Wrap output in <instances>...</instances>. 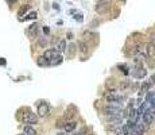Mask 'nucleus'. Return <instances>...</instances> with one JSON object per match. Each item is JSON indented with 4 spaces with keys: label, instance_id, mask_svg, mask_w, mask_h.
<instances>
[{
    "label": "nucleus",
    "instance_id": "1",
    "mask_svg": "<svg viewBox=\"0 0 155 135\" xmlns=\"http://www.w3.org/2000/svg\"><path fill=\"white\" fill-rule=\"evenodd\" d=\"M20 120H22L23 123H26V124H35V123L38 122V116L35 115L34 112H31V111L27 109L24 113L20 115Z\"/></svg>",
    "mask_w": 155,
    "mask_h": 135
},
{
    "label": "nucleus",
    "instance_id": "2",
    "mask_svg": "<svg viewBox=\"0 0 155 135\" xmlns=\"http://www.w3.org/2000/svg\"><path fill=\"white\" fill-rule=\"evenodd\" d=\"M104 113L107 116H117V115H121V111L119 107H115V106H112V104H109V106H107L104 108Z\"/></svg>",
    "mask_w": 155,
    "mask_h": 135
},
{
    "label": "nucleus",
    "instance_id": "3",
    "mask_svg": "<svg viewBox=\"0 0 155 135\" xmlns=\"http://www.w3.org/2000/svg\"><path fill=\"white\" fill-rule=\"evenodd\" d=\"M109 4H111L109 0H98L97 4H96V12L104 14L105 11L109 8Z\"/></svg>",
    "mask_w": 155,
    "mask_h": 135
},
{
    "label": "nucleus",
    "instance_id": "4",
    "mask_svg": "<svg viewBox=\"0 0 155 135\" xmlns=\"http://www.w3.org/2000/svg\"><path fill=\"white\" fill-rule=\"evenodd\" d=\"M49 112H50V107L46 101H42L41 104H38V115L41 118H46L49 115Z\"/></svg>",
    "mask_w": 155,
    "mask_h": 135
},
{
    "label": "nucleus",
    "instance_id": "5",
    "mask_svg": "<svg viewBox=\"0 0 155 135\" xmlns=\"http://www.w3.org/2000/svg\"><path fill=\"white\" fill-rule=\"evenodd\" d=\"M154 80H155V76H152L151 78H150L149 81H144V83L142 84V87H140V90H139V95H144L146 92H149L150 87H151L152 84H154Z\"/></svg>",
    "mask_w": 155,
    "mask_h": 135
},
{
    "label": "nucleus",
    "instance_id": "6",
    "mask_svg": "<svg viewBox=\"0 0 155 135\" xmlns=\"http://www.w3.org/2000/svg\"><path fill=\"white\" fill-rule=\"evenodd\" d=\"M147 74V70H146L144 68H142V64H136V72H135V77L136 78H143Z\"/></svg>",
    "mask_w": 155,
    "mask_h": 135
},
{
    "label": "nucleus",
    "instance_id": "7",
    "mask_svg": "<svg viewBox=\"0 0 155 135\" xmlns=\"http://www.w3.org/2000/svg\"><path fill=\"white\" fill-rule=\"evenodd\" d=\"M44 57L47 58L49 61H51V60H54V58L55 57H58V50H55V49H49V50H46V52H44Z\"/></svg>",
    "mask_w": 155,
    "mask_h": 135
},
{
    "label": "nucleus",
    "instance_id": "8",
    "mask_svg": "<svg viewBox=\"0 0 155 135\" xmlns=\"http://www.w3.org/2000/svg\"><path fill=\"white\" fill-rule=\"evenodd\" d=\"M146 53H147V57H155V43L150 42L146 45Z\"/></svg>",
    "mask_w": 155,
    "mask_h": 135
},
{
    "label": "nucleus",
    "instance_id": "9",
    "mask_svg": "<svg viewBox=\"0 0 155 135\" xmlns=\"http://www.w3.org/2000/svg\"><path fill=\"white\" fill-rule=\"evenodd\" d=\"M76 127H77L76 122H67V123H65V126H63V130H65L66 132H73L74 130H76Z\"/></svg>",
    "mask_w": 155,
    "mask_h": 135
},
{
    "label": "nucleus",
    "instance_id": "10",
    "mask_svg": "<svg viewBox=\"0 0 155 135\" xmlns=\"http://www.w3.org/2000/svg\"><path fill=\"white\" fill-rule=\"evenodd\" d=\"M37 32H38V24H37V23H34V24H31V26L29 27V35H30V38H35V37H37Z\"/></svg>",
    "mask_w": 155,
    "mask_h": 135
},
{
    "label": "nucleus",
    "instance_id": "11",
    "mask_svg": "<svg viewBox=\"0 0 155 135\" xmlns=\"http://www.w3.org/2000/svg\"><path fill=\"white\" fill-rule=\"evenodd\" d=\"M37 64H38L39 66H50V61H49L44 55H42V57H39L38 60H37Z\"/></svg>",
    "mask_w": 155,
    "mask_h": 135
},
{
    "label": "nucleus",
    "instance_id": "12",
    "mask_svg": "<svg viewBox=\"0 0 155 135\" xmlns=\"http://www.w3.org/2000/svg\"><path fill=\"white\" fill-rule=\"evenodd\" d=\"M55 50H58V52H65V50H66V42L63 41V39H60L57 46H55Z\"/></svg>",
    "mask_w": 155,
    "mask_h": 135
},
{
    "label": "nucleus",
    "instance_id": "13",
    "mask_svg": "<svg viewBox=\"0 0 155 135\" xmlns=\"http://www.w3.org/2000/svg\"><path fill=\"white\" fill-rule=\"evenodd\" d=\"M23 132H24V135H37V131L32 129L31 126H26L23 129Z\"/></svg>",
    "mask_w": 155,
    "mask_h": 135
},
{
    "label": "nucleus",
    "instance_id": "14",
    "mask_svg": "<svg viewBox=\"0 0 155 135\" xmlns=\"http://www.w3.org/2000/svg\"><path fill=\"white\" fill-rule=\"evenodd\" d=\"M62 60H63V58L61 57V55L55 57L54 60H51V61H50V66H55V65H60L61 62H62Z\"/></svg>",
    "mask_w": 155,
    "mask_h": 135
},
{
    "label": "nucleus",
    "instance_id": "15",
    "mask_svg": "<svg viewBox=\"0 0 155 135\" xmlns=\"http://www.w3.org/2000/svg\"><path fill=\"white\" fill-rule=\"evenodd\" d=\"M27 10H29V4H24V6H22V7H20V10L18 11V16H23Z\"/></svg>",
    "mask_w": 155,
    "mask_h": 135
},
{
    "label": "nucleus",
    "instance_id": "16",
    "mask_svg": "<svg viewBox=\"0 0 155 135\" xmlns=\"http://www.w3.org/2000/svg\"><path fill=\"white\" fill-rule=\"evenodd\" d=\"M78 47H80V52H81V53H88V45H86V43H84V42H80Z\"/></svg>",
    "mask_w": 155,
    "mask_h": 135
},
{
    "label": "nucleus",
    "instance_id": "17",
    "mask_svg": "<svg viewBox=\"0 0 155 135\" xmlns=\"http://www.w3.org/2000/svg\"><path fill=\"white\" fill-rule=\"evenodd\" d=\"M29 19H37V12H30V14H27V15H26L24 18H22L20 20H29Z\"/></svg>",
    "mask_w": 155,
    "mask_h": 135
},
{
    "label": "nucleus",
    "instance_id": "18",
    "mask_svg": "<svg viewBox=\"0 0 155 135\" xmlns=\"http://www.w3.org/2000/svg\"><path fill=\"white\" fill-rule=\"evenodd\" d=\"M69 55H74V53H76V49H77V46L74 45V43H72V45L69 46Z\"/></svg>",
    "mask_w": 155,
    "mask_h": 135
},
{
    "label": "nucleus",
    "instance_id": "19",
    "mask_svg": "<svg viewBox=\"0 0 155 135\" xmlns=\"http://www.w3.org/2000/svg\"><path fill=\"white\" fill-rule=\"evenodd\" d=\"M128 87H130V83H128V81H127V83H126V81H123V83L119 85V88H120L121 90H126Z\"/></svg>",
    "mask_w": 155,
    "mask_h": 135
},
{
    "label": "nucleus",
    "instance_id": "20",
    "mask_svg": "<svg viewBox=\"0 0 155 135\" xmlns=\"http://www.w3.org/2000/svg\"><path fill=\"white\" fill-rule=\"evenodd\" d=\"M117 68H119V69H121V70H123V73L124 74H128V66H126V65H117Z\"/></svg>",
    "mask_w": 155,
    "mask_h": 135
},
{
    "label": "nucleus",
    "instance_id": "21",
    "mask_svg": "<svg viewBox=\"0 0 155 135\" xmlns=\"http://www.w3.org/2000/svg\"><path fill=\"white\" fill-rule=\"evenodd\" d=\"M115 132H116V135H124L123 129H120V127H116V129H115Z\"/></svg>",
    "mask_w": 155,
    "mask_h": 135
},
{
    "label": "nucleus",
    "instance_id": "22",
    "mask_svg": "<svg viewBox=\"0 0 155 135\" xmlns=\"http://www.w3.org/2000/svg\"><path fill=\"white\" fill-rule=\"evenodd\" d=\"M154 99V92H150V93H147V96H146V101H150V100Z\"/></svg>",
    "mask_w": 155,
    "mask_h": 135
},
{
    "label": "nucleus",
    "instance_id": "23",
    "mask_svg": "<svg viewBox=\"0 0 155 135\" xmlns=\"http://www.w3.org/2000/svg\"><path fill=\"white\" fill-rule=\"evenodd\" d=\"M46 43H47V42H46V39H44V38H41L38 41V45L39 46H46Z\"/></svg>",
    "mask_w": 155,
    "mask_h": 135
},
{
    "label": "nucleus",
    "instance_id": "24",
    "mask_svg": "<svg viewBox=\"0 0 155 135\" xmlns=\"http://www.w3.org/2000/svg\"><path fill=\"white\" fill-rule=\"evenodd\" d=\"M74 19L78 20V22H81V20H83V15H81V14H77V15L74 16Z\"/></svg>",
    "mask_w": 155,
    "mask_h": 135
},
{
    "label": "nucleus",
    "instance_id": "25",
    "mask_svg": "<svg viewBox=\"0 0 155 135\" xmlns=\"http://www.w3.org/2000/svg\"><path fill=\"white\" fill-rule=\"evenodd\" d=\"M43 32L46 35H49V34H50V29H49V27H43Z\"/></svg>",
    "mask_w": 155,
    "mask_h": 135
},
{
    "label": "nucleus",
    "instance_id": "26",
    "mask_svg": "<svg viewBox=\"0 0 155 135\" xmlns=\"http://www.w3.org/2000/svg\"><path fill=\"white\" fill-rule=\"evenodd\" d=\"M0 65H1V66L6 65V60H4V58H0Z\"/></svg>",
    "mask_w": 155,
    "mask_h": 135
},
{
    "label": "nucleus",
    "instance_id": "27",
    "mask_svg": "<svg viewBox=\"0 0 155 135\" xmlns=\"http://www.w3.org/2000/svg\"><path fill=\"white\" fill-rule=\"evenodd\" d=\"M151 42L155 43V34H151Z\"/></svg>",
    "mask_w": 155,
    "mask_h": 135
},
{
    "label": "nucleus",
    "instance_id": "28",
    "mask_svg": "<svg viewBox=\"0 0 155 135\" xmlns=\"http://www.w3.org/2000/svg\"><path fill=\"white\" fill-rule=\"evenodd\" d=\"M74 135H84V130H83V131H78V132H76V134H74Z\"/></svg>",
    "mask_w": 155,
    "mask_h": 135
},
{
    "label": "nucleus",
    "instance_id": "29",
    "mask_svg": "<svg viewBox=\"0 0 155 135\" xmlns=\"http://www.w3.org/2000/svg\"><path fill=\"white\" fill-rule=\"evenodd\" d=\"M53 7H54V8H55V10H58V8H60V7H58V4H57V3H54V4H53Z\"/></svg>",
    "mask_w": 155,
    "mask_h": 135
},
{
    "label": "nucleus",
    "instance_id": "30",
    "mask_svg": "<svg viewBox=\"0 0 155 135\" xmlns=\"http://www.w3.org/2000/svg\"><path fill=\"white\" fill-rule=\"evenodd\" d=\"M58 135H67V132H66V131H65V132H60Z\"/></svg>",
    "mask_w": 155,
    "mask_h": 135
},
{
    "label": "nucleus",
    "instance_id": "31",
    "mask_svg": "<svg viewBox=\"0 0 155 135\" xmlns=\"http://www.w3.org/2000/svg\"><path fill=\"white\" fill-rule=\"evenodd\" d=\"M88 135H95V134H88Z\"/></svg>",
    "mask_w": 155,
    "mask_h": 135
},
{
    "label": "nucleus",
    "instance_id": "32",
    "mask_svg": "<svg viewBox=\"0 0 155 135\" xmlns=\"http://www.w3.org/2000/svg\"><path fill=\"white\" fill-rule=\"evenodd\" d=\"M8 1H14V0H8Z\"/></svg>",
    "mask_w": 155,
    "mask_h": 135
}]
</instances>
